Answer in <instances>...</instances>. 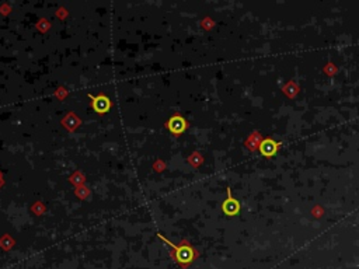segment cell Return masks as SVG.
Instances as JSON below:
<instances>
[{
  "label": "cell",
  "instance_id": "cell-2",
  "mask_svg": "<svg viewBox=\"0 0 359 269\" xmlns=\"http://www.w3.org/2000/svg\"><path fill=\"white\" fill-rule=\"evenodd\" d=\"M89 99L92 100V107L94 111L103 115V114H107V112L111 110L112 101L108 96L105 94H98V96H93V94H89Z\"/></svg>",
  "mask_w": 359,
  "mask_h": 269
},
{
  "label": "cell",
  "instance_id": "cell-1",
  "mask_svg": "<svg viewBox=\"0 0 359 269\" xmlns=\"http://www.w3.org/2000/svg\"><path fill=\"white\" fill-rule=\"evenodd\" d=\"M157 237L162 240V241H164L166 244H169L171 247V249H173V252H174V258H176V261L181 266H188L189 263L192 262L194 259H195L196 256V252L195 249L192 248V245L189 243H187V241H183V243L180 244V245H176V244H173L171 241H169L166 237L163 236V234H157Z\"/></svg>",
  "mask_w": 359,
  "mask_h": 269
},
{
  "label": "cell",
  "instance_id": "cell-5",
  "mask_svg": "<svg viewBox=\"0 0 359 269\" xmlns=\"http://www.w3.org/2000/svg\"><path fill=\"white\" fill-rule=\"evenodd\" d=\"M278 146H279V143L275 142L274 139H264L261 143H260V153H261L262 156H265V157H271V156H274L275 153H276Z\"/></svg>",
  "mask_w": 359,
  "mask_h": 269
},
{
  "label": "cell",
  "instance_id": "cell-3",
  "mask_svg": "<svg viewBox=\"0 0 359 269\" xmlns=\"http://www.w3.org/2000/svg\"><path fill=\"white\" fill-rule=\"evenodd\" d=\"M166 126H167V129H169L173 135L180 136V135L184 133L185 129L188 128V124H187V121H185L181 115H174V117H171V118L166 122Z\"/></svg>",
  "mask_w": 359,
  "mask_h": 269
},
{
  "label": "cell",
  "instance_id": "cell-6",
  "mask_svg": "<svg viewBox=\"0 0 359 269\" xmlns=\"http://www.w3.org/2000/svg\"><path fill=\"white\" fill-rule=\"evenodd\" d=\"M2 184H3V178H2V174H0V187H2Z\"/></svg>",
  "mask_w": 359,
  "mask_h": 269
},
{
  "label": "cell",
  "instance_id": "cell-4",
  "mask_svg": "<svg viewBox=\"0 0 359 269\" xmlns=\"http://www.w3.org/2000/svg\"><path fill=\"white\" fill-rule=\"evenodd\" d=\"M222 210L223 213L228 215V216H236V215L240 213V202L236 198H233L230 188H228V198L223 202Z\"/></svg>",
  "mask_w": 359,
  "mask_h": 269
}]
</instances>
